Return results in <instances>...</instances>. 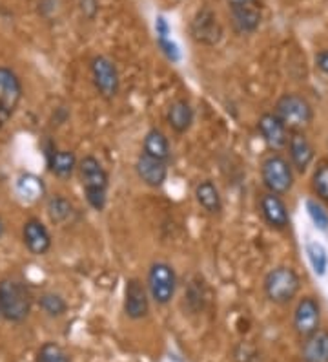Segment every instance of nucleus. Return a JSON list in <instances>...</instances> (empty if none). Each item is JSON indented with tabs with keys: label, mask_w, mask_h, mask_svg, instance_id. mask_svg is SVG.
Instances as JSON below:
<instances>
[{
	"label": "nucleus",
	"mask_w": 328,
	"mask_h": 362,
	"mask_svg": "<svg viewBox=\"0 0 328 362\" xmlns=\"http://www.w3.org/2000/svg\"><path fill=\"white\" fill-rule=\"evenodd\" d=\"M79 174L90 207L99 212L104 211L108 202L109 177L101 161L93 156H86L79 161Z\"/></svg>",
	"instance_id": "obj_1"
},
{
	"label": "nucleus",
	"mask_w": 328,
	"mask_h": 362,
	"mask_svg": "<svg viewBox=\"0 0 328 362\" xmlns=\"http://www.w3.org/2000/svg\"><path fill=\"white\" fill-rule=\"evenodd\" d=\"M274 114L283 121L288 132H305L314 121V108L310 101L299 93H284L277 99Z\"/></svg>",
	"instance_id": "obj_2"
},
{
	"label": "nucleus",
	"mask_w": 328,
	"mask_h": 362,
	"mask_svg": "<svg viewBox=\"0 0 328 362\" xmlns=\"http://www.w3.org/2000/svg\"><path fill=\"white\" fill-rule=\"evenodd\" d=\"M262 287H265V295L268 300L277 305H284L298 296L299 289H301V280L292 267L279 265V267L268 271Z\"/></svg>",
	"instance_id": "obj_3"
},
{
	"label": "nucleus",
	"mask_w": 328,
	"mask_h": 362,
	"mask_svg": "<svg viewBox=\"0 0 328 362\" xmlns=\"http://www.w3.org/2000/svg\"><path fill=\"white\" fill-rule=\"evenodd\" d=\"M31 311V295L17 280L0 282V315L11 322H22Z\"/></svg>",
	"instance_id": "obj_4"
},
{
	"label": "nucleus",
	"mask_w": 328,
	"mask_h": 362,
	"mask_svg": "<svg viewBox=\"0 0 328 362\" xmlns=\"http://www.w3.org/2000/svg\"><path fill=\"white\" fill-rule=\"evenodd\" d=\"M261 180L268 192L279 196L286 194L293 187L292 163L283 156L270 154L261 165Z\"/></svg>",
	"instance_id": "obj_5"
},
{
	"label": "nucleus",
	"mask_w": 328,
	"mask_h": 362,
	"mask_svg": "<svg viewBox=\"0 0 328 362\" xmlns=\"http://www.w3.org/2000/svg\"><path fill=\"white\" fill-rule=\"evenodd\" d=\"M177 289V276L170 264L166 262H155L148 271V293L155 304L166 305Z\"/></svg>",
	"instance_id": "obj_6"
},
{
	"label": "nucleus",
	"mask_w": 328,
	"mask_h": 362,
	"mask_svg": "<svg viewBox=\"0 0 328 362\" xmlns=\"http://www.w3.org/2000/svg\"><path fill=\"white\" fill-rule=\"evenodd\" d=\"M22 99V84L17 74L9 68H0V129L8 123Z\"/></svg>",
	"instance_id": "obj_7"
},
{
	"label": "nucleus",
	"mask_w": 328,
	"mask_h": 362,
	"mask_svg": "<svg viewBox=\"0 0 328 362\" xmlns=\"http://www.w3.org/2000/svg\"><path fill=\"white\" fill-rule=\"evenodd\" d=\"M293 329L301 339L320 332L321 326V304L315 296H303L293 310Z\"/></svg>",
	"instance_id": "obj_8"
},
{
	"label": "nucleus",
	"mask_w": 328,
	"mask_h": 362,
	"mask_svg": "<svg viewBox=\"0 0 328 362\" xmlns=\"http://www.w3.org/2000/svg\"><path fill=\"white\" fill-rule=\"evenodd\" d=\"M233 26L239 33H254L262 21L261 0H226Z\"/></svg>",
	"instance_id": "obj_9"
},
{
	"label": "nucleus",
	"mask_w": 328,
	"mask_h": 362,
	"mask_svg": "<svg viewBox=\"0 0 328 362\" xmlns=\"http://www.w3.org/2000/svg\"><path fill=\"white\" fill-rule=\"evenodd\" d=\"M92 77L97 92L104 99H114L121 88L117 66L104 55H99L92 61Z\"/></svg>",
	"instance_id": "obj_10"
},
{
	"label": "nucleus",
	"mask_w": 328,
	"mask_h": 362,
	"mask_svg": "<svg viewBox=\"0 0 328 362\" xmlns=\"http://www.w3.org/2000/svg\"><path fill=\"white\" fill-rule=\"evenodd\" d=\"M190 31H192V37L197 42L206 46L217 45L219 40L223 39V26L219 23L217 15L210 8H202L197 11Z\"/></svg>",
	"instance_id": "obj_11"
},
{
	"label": "nucleus",
	"mask_w": 328,
	"mask_h": 362,
	"mask_svg": "<svg viewBox=\"0 0 328 362\" xmlns=\"http://www.w3.org/2000/svg\"><path fill=\"white\" fill-rule=\"evenodd\" d=\"M124 313L133 320H140L150 313V293L145 284L130 279L124 289Z\"/></svg>",
	"instance_id": "obj_12"
},
{
	"label": "nucleus",
	"mask_w": 328,
	"mask_h": 362,
	"mask_svg": "<svg viewBox=\"0 0 328 362\" xmlns=\"http://www.w3.org/2000/svg\"><path fill=\"white\" fill-rule=\"evenodd\" d=\"M257 130L261 134L262 141L270 146L272 151H281L284 146L288 145L290 132L284 127L283 121L277 117L274 112H267L262 114L257 121Z\"/></svg>",
	"instance_id": "obj_13"
},
{
	"label": "nucleus",
	"mask_w": 328,
	"mask_h": 362,
	"mask_svg": "<svg viewBox=\"0 0 328 362\" xmlns=\"http://www.w3.org/2000/svg\"><path fill=\"white\" fill-rule=\"evenodd\" d=\"M259 209H261L262 220L267 221L272 229L284 230L290 226L288 207L279 194H274V192L262 194L259 199Z\"/></svg>",
	"instance_id": "obj_14"
},
{
	"label": "nucleus",
	"mask_w": 328,
	"mask_h": 362,
	"mask_svg": "<svg viewBox=\"0 0 328 362\" xmlns=\"http://www.w3.org/2000/svg\"><path fill=\"white\" fill-rule=\"evenodd\" d=\"M288 156L292 167H296L298 173H306L308 167L314 163L315 151L312 143L308 141V137L305 132H292L288 139Z\"/></svg>",
	"instance_id": "obj_15"
},
{
	"label": "nucleus",
	"mask_w": 328,
	"mask_h": 362,
	"mask_svg": "<svg viewBox=\"0 0 328 362\" xmlns=\"http://www.w3.org/2000/svg\"><path fill=\"white\" fill-rule=\"evenodd\" d=\"M135 170L139 180L145 185L152 187V189H159L164 185V181L168 177V167L166 161H159L155 158H150L146 154H140L135 163Z\"/></svg>",
	"instance_id": "obj_16"
},
{
	"label": "nucleus",
	"mask_w": 328,
	"mask_h": 362,
	"mask_svg": "<svg viewBox=\"0 0 328 362\" xmlns=\"http://www.w3.org/2000/svg\"><path fill=\"white\" fill-rule=\"evenodd\" d=\"M24 243L33 255H46L51 247V236L39 220H28L22 229Z\"/></svg>",
	"instance_id": "obj_17"
},
{
	"label": "nucleus",
	"mask_w": 328,
	"mask_h": 362,
	"mask_svg": "<svg viewBox=\"0 0 328 362\" xmlns=\"http://www.w3.org/2000/svg\"><path fill=\"white\" fill-rule=\"evenodd\" d=\"M303 362H328V329H320L303 339Z\"/></svg>",
	"instance_id": "obj_18"
},
{
	"label": "nucleus",
	"mask_w": 328,
	"mask_h": 362,
	"mask_svg": "<svg viewBox=\"0 0 328 362\" xmlns=\"http://www.w3.org/2000/svg\"><path fill=\"white\" fill-rule=\"evenodd\" d=\"M193 117H195L193 108L186 99H177V101L171 103L166 114L168 124L177 134L188 132L190 127L193 124Z\"/></svg>",
	"instance_id": "obj_19"
},
{
	"label": "nucleus",
	"mask_w": 328,
	"mask_h": 362,
	"mask_svg": "<svg viewBox=\"0 0 328 362\" xmlns=\"http://www.w3.org/2000/svg\"><path fill=\"white\" fill-rule=\"evenodd\" d=\"M195 199L197 204L201 205L208 214H219V212L223 211V199H221V194H219V189L212 181H201L195 187Z\"/></svg>",
	"instance_id": "obj_20"
},
{
	"label": "nucleus",
	"mask_w": 328,
	"mask_h": 362,
	"mask_svg": "<svg viewBox=\"0 0 328 362\" xmlns=\"http://www.w3.org/2000/svg\"><path fill=\"white\" fill-rule=\"evenodd\" d=\"M142 151H145L142 154L150 156V158H155L159 161H168V158H170V143H168V137L159 129L148 130V134L145 136Z\"/></svg>",
	"instance_id": "obj_21"
},
{
	"label": "nucleus",
	"mask_w": 328,
	"mask_h": 362,
	"mask_svg": "<svg viewBox=\"0 0 328 362\" xmlns=\"http://www.w3.org/2000/svg\"><path fill=\"white\" fill-rule=\"evenodd\" d=\"M48 167L57 177H70L79 168V161L70 151H51L48 152Z\"/></svg>",
	"instance_id": "obj_22"
},
{
	"label": "nucleus",
	"mask_w": 328,
	"mask_h": 362,
	"mask_svg": "<svg viewBox=\"0 0 328 362\" xmlns=\"http://www.w3.org/2000/svg\"><path fill=\"white\" fill-rule=\"evenodd\" d=\"M48 216L53 223L66 226V223H73L77 211L70 199H66L64 196H53L48 202Z\"/></svg>",
	"instance_id": "obj_23"
},
{
	"label": "nucleus",
	"mask_w": 328,
	"mask_h": 362,
	"mask_svg": "<svg viewBox=\"0 0 328 362\" xmlns=\"http://www.w3.org/2000/svg\"><path fill=\"white\" fill-rule=\"evenodd\" d=\"M306 255L310 262L312 269L317 276H323L328 269V252L320 242H308L306 243Z\"/></svg>",
	"instance_id": "obj_24"
},
{
	"label": "nucleus",
	"mask_w": 328,
	"mask_h": 362,
	"mask_svg": "<svg viewBox=\"0 0 328 362\" xmlns=\"http://www.w3.org/2000/svg\"><path fill=\"white\" fill-rule=\"evenodd\" d=\"M18 194L28 202H35L39 196L44 194V185L42 181L35 176H22L17 183Z\"/></svg>",
	"instance_id": "obj_25"
},
{
	"label": "nucleus",
	"mask_w": 328,
	"mask_h": 362,
	"mask_svg": "<svg viewBox=\"0 0 328 362\" xmlns=\"http://www.w3.org/2000/svg\"><path fill=\"white\" fill-rule=\"evenodd\" d=\"M312 190L320 199L328 204V161H321L312 174Z\"/></svg>",
	"instance_id": "obj_26"
},
{
	"label": "nucleus",
	"mask_w": 328,
	"mask_h": 362,
	"mask_svg": "<svg viewBox=\"0 0 328 362\" xmlns=\"http://www.w3.org/2000/svg\"><path fill=\"white\" fill-rule=\"evenodd\" d=\"M39 305L42 308V311L49 317H61V315L66 313L68 305H66L64 298L55 293H46L39 298Z\"/></svg>",
	"instance_id": "obj_27"
},
{
	"label": "nucleus",
	"mask_w": 328,
	"mask_h": 362,
	"mask_svg": "<svg viewBox=\"0 0 328 362\" xmlns=\"http://www.w3.org/2000/svg\"><path fill=\"white\" fill-rule=\"evenodd\" d=\"M35 362H70L64 349L55 342H46L37 354Z\"/></svg>",
	"instance_id": "obj_28"
},
{
	"label": "nucleus",
	"mask_w": 328,
	"mask_h": 362,
	"mask_svg": "<svg viewBox=\"0 0 328 362\" xmlns=\"http://www.w3.org/2000/svg\"><path fill=\"white\" fill-rule=\"evenodd\" d=\"M306 211L308 216L314 221V226L320 230H328V212L324 211L323 205H320L315 199H308L306 202Z\"/></svg>",
	"instance_id": "obj_29"
},
{
	"label": "nucleus",
	"mask_w": 328,
	"mask_h": 362,
	"mask_svg": "<svg viewBox=\"0 0 328 362\" xmlns=\"http://www.w3.org/2000/svg\"><path fill=\"white\" fill-rule=\"evenodd\" d=\"M315 68L328 77V49H321L315 53Z\"/></svg>",
	"instance_id": "obj_30"
},
{
	"label": "nucleus",
	"mask_w": 328,
	"mask_h": 362,
	"mask_svg": "<svg viewBox=\"0 0 328 362\" xmlns=\"http://www.w3.org/2000/svg\"><path fill=\"white\" fill-rule=\"evenodd\" d=\"M80 9L87 18H93L99 11V0H80Z\"/></svg>",
	"instance_id": "obj_31"
},
{
	"label": "nucleus",
	"mask_w": 328,
	"mask_h": 362,
	"mask_svg": "<svg viewBox=\"0 0 328 362\" xmlns=\"http://www.w3.org/2000/svg\"><path fill=\"white\" fill-rule=\"evenodd\" d=\"M2 233H4V226H2V221H0V236H2Z\"/></svg>",
	"instance_id": "obj_32"
}]
</instances>
